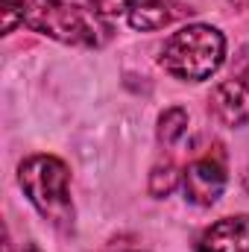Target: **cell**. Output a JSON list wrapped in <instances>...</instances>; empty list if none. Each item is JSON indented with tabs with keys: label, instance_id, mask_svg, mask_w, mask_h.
Listing matches in <instances>:
<instances>
[{
	"label": "cell",
	"instance_id": "6da1fadb",
	"mask_svg": "<svg viewBox=\"0 0 249 252\" xmlns=\"http://www.w3.org/2000/svg\"><path fill=\"white\" fill-rule=\"evenodd\" d=\"M27 27L73 47H103L112 35V27L103 15L64 0H30Z\"/></svg>",
	"mask_w": 249,
	"mask_h": 252
},
{
	"label": "cell",
	"instance_id": "7a4b0ae2",
	"mask_svg": "<svg viewBox=\"0 0 249 252\" xmlns=\"http://www.w3.org/2000/svg\"><path fill=\"white\" fill-rule=\"evenodd\" d=\"M226 59V38L217 27L208 24H187L173 32L161 50V67L185 82L211 79Z\"/></svg>",
	"mask_w": 249,
	"mask_h": 252
},
{
	"label": "cell",
	"instance_id": "3957f363",
	"mask_svg": "<svg viewBox=\"0 0 249 252\" xmlns=\"http://www.w3.org/2000/svg\"><path fill=\"white\" fill-rule=\"evenodd\" d=\"M18 182L44 220H50L53 226H70L73 223L70 170L62 158H56V156L24 158L18 167Z\"/></svg>",
	"mask_w": 249,
	"mask_h": 252
},
{
	"label": "cell",
	"instance_id": "277c9868",
	"mask_svg": "<svg viewBox=\"0 0 249 252\" xmlns=\"http://www.w3.org/2000/svg\"><path fill=\"white\" fill-rule=\"evenodd\" d=\"M211 112L226 126H241L249 121V47L235 56L226 79H220L211 91Z\"/></svg>",
	"mask_w": 249,
	"mask_h": 252
},
{
	"label": "cell",
	"instance_id": "5b68a950",
	"mask_svg": "<svg viewBox=\"0 0 249 252\" xmlns=\"http://www.w3.org/2000/svg\"><path fill=\"white\" fill-rule=\"evenodd\" d=\"M182 188L185 199L193 205H214L223 190H226V167L220 158H196L193 164H187L185 176H182Z\"/></svg>",
	"mask_w": 249,
	"mask_h": 252
},
{
	"label": "cell",
	"instance_id": "8992f818",
	"mask_svg": "<svg viewBox=\"0 0 249 252\" xmlns=\"http://www.w3.org/2000/svg\"><path fill=\"white\" fill-rule=\"evenodd\" d=\"M196 252H249V214H235L211 223L199 235Z\"/></svg>",
	"mask_w": 249,
	"mask_h": 252
},
{
	"label": "cell",
	"instance_id": "52a82bcc",
	"mask_svg": "<svg viewBox=\"0 0 249 252\" xmlns=\"http://www.w3.org/2000/svg\"><path fill=\"white\" fill-rule=\"evenodd\" d=\"M185 15H190V9L182 3H173V0H138L129 9V24L141 32H156Z\"/></svg>",
	"mask_w": 249,
	"mask_h": 252
},
{
	"label": "cell",
	"instance_id": "ba28073f",
	"mask_svg": "<svg viewBox=\"0 0 249 252\" xmlns=\"http://www.w3.org/2000/svg\"><path fill=\"white\" fill-rule=\"evenodd\" d=\"M185 129H187V112L179 109V106H173V109H164V112H161L156 135H158V141H161L164 147H173V144L185 135Z\"/></svg>",
	"mask_w": 249,
	"mask_h": 252
},
{
	"label": "cell",
	"instance_id": "9c48e42d",
	"mask_svg": "<svg viewBox=\"0 0 249 252\" xmlns=\"http://www.w3.org/2000/svg\"><path fill=\"white\" fill-rule=\"evenodd\" d=\"M176 182H179V173H176V167L167 161V164H158L156 170H153V176H150V193L153 196H167L170 190L176 188Z\"/></svg>",
	"mask_w": 249,
	"mask_h": 252
},
{
	"label": "cell",
	"instance_id": "30bf717a",
	"mask_svg": "<svg viewBox=\"0 0 249 252\" xmlns=\"http://www.w3.org/2000/svg\"><path fill=\"white\" fill-rule=\"evenodd\" d=\"M27 3H30V0H0L3 35L15 32V27H18V24H27Z\"/></svg>",
	"mask_w": 249,
	"mask_h": 252
},
{
	"label": "cell",
	"instance_id": "8fae6325",
	"mask_svg": "<svg viewBox=\"0 0 249 252\" xmlns=\"http://www.w3.org/2000/svg\"><path fill=\"white\" fill-rule=\"evenodd\" d=\"M91 3V9L97 12V15H103V18H109V15H129V9L138 3V0H88Z\"/></svg>",
	"mask_w": 249,
	"mask_h": 252
},
{
	"label": "cell",
	"instance_id": "7c38bea8",
	"mask_svg": "<svg viewBox=\"0 0 249 252\" xmlns=\"http://www.w3.org/2000/svg\"><path fill=\"white\" fill-rule=\"evenodd\" d=\"M232 6H238V9H249V0H229Z\"/></svg>",
	"mask_w": 249,
	"mask_h": 252
},
{
	"label": "cell",
	"instance_id": "4fadbf2b",
	"mask_svg": "<svg viewBox=\"0 0 249 252\" xmlns=\"http://www.w3.org/2000/svg\"><path fill=\"white\" fill-rule=\"evenodd\" d=\"M21 252H35V250H21Z\"/></svg>",
	"mask_w": 249,
	"mask_h": 252
}]
</instances>
